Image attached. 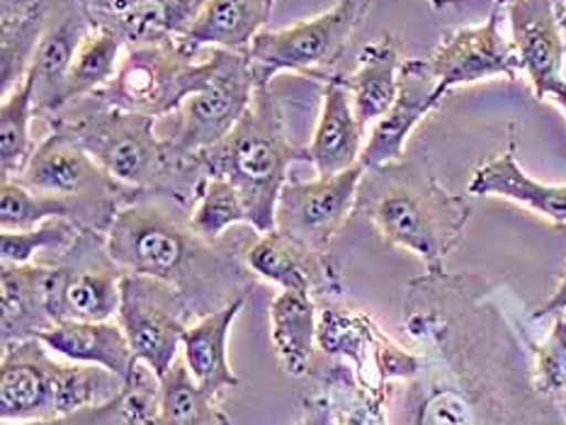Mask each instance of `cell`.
<instances>
[{
  "instance_id": "obj_1",
  "label": "cell",
  "mask_w": 566,
  "mask_h": 425,
  "mask_svg": "<svg viewBox=\"0 0 566 425\" xmlns=\"http://www.w3.org/2000/svg\"><path fill=\"white\" fill-rule=\"evenodd\" d=\"M105 248L122 270L178 289L192 314H209L245 297L237 258L214 248L176 214L149 202L122 206L105 231Z\"/></svg>"
},
{
  "instance_id": "obj_2",
  "label": "cell",
  "mask_w": 566,
  "mask_h": 425,
  "mask_svg": "<svg viewBox=\"0 0 566 425\" xmlns=\"http://www.w3.org/2000/svg\"><path fill=\"white\" fill-rule=\"evenodd\" d=\"M205 176L227 178L249 206L251 226L258 234L275 229V212L287 170L297 161H310L306 146H297L287 131L285 113L275 93L255 88L253 103L227 139L195 158Z\"/></svg>"
},
{
  "instance_id": "obj_3",
  "label": "cell",
  "mask_w": 566,
  "mask_h": 425,
  "mask_svg": "<svg viewBox=\"0 0 566 425\" xmlns=\"http://www.w3.org/2000/svg\"><path fill=\"white\" fill-rule=\"evenodd\" d=\"M358 198L381 241L418 255L430 275L442 273L470 219V204L442 190L433 176L406 173L403 161L365 170Z\"/></svg>"
},
{
  "instance_id": "obj_4",
  "label": "cell",
  "mask_w": 566,
  "mask_h": 425,
  "mask_svg": "<svg viewBox=\"0 0 566 425\" xmlns=\"http://www.w3.org/2000/svg\"><path fill=\"white\" fill-rule=\"evenodd\" d=\"M56 358V355H54ZM40 338L3 350L0 418L3 423L54 421L109 404L129 384L103 368L56 362Z\"/></svg>"
},
{
  "instance_id": "obj_5",
  "label": "cell",
  "mask_w": 566,
  "mask_h": 425,
  "mask_svg": "<svg viewBox=\"0 0 566 425\" xmlns=\"http://www.w3.org/2000/svg\"><path fill=\"white\" fill-rule=\"evenodd\" d=\"M54 127L76 139L127 190L156 188L195 163L182 166L170 158L166 139L156 137V117L109 107L95 95L66 105L54 117Z\"/></svg>"
},
{
  "instance_id": "obj_6",
  "label": "cell",
  "mask_w": 566,
  "mask_h": 425,
  "mask_svg": "<svg viewBox=\"0 0 566 425\" xmlns=\"http://www.w3.org/2000/svg\"><path fill=\"white\" fill-rule=\"evenodd\" d=\"M214 66V49L192 52L180 40L125 46L115 78L95 97L125 113L164 117L178 113L207 83Z\"/></svg>"
},
{
  "instance_id": "obj_7",
  "label": "cell",
  "mask_w": 566,
  "mask_h": 425,
  "mask_svg": "<svg viewBox=\"0 0 566 425\" xmlns=\"http://www.w3.org/2000/svg\"><path fill=\"white\" fill-rule=\"evenodd\" d=\"M255 88L249 54L214 49L212 73L202 88L180 105L178 127L166 139L170 158L186 166L227 139L251 107Z\"/></svg>"
},
{
  "instance_id": "obj_8",
  "label": "cell",
  "mask_w": 566,
  "mask_h": 425,
  "mask_svg": "<svg viewBox=\"0 0 566 425\" xmlns=\"http://www.w3.org/2000/svg\"><path fill=\"white\" fill-rule=\"evenodd\" d=\"M370 0H336L334 8L285 30H263L245 49L258 88H268L277 73H324L338 64Z\"/></svg>"
},
{
  "instance_id": "obj_9",
  "label": "cell",
  "mask_w": 566,
  "mask_h": 425,
  "mask_svg": "<svg viewBox=\"0 0 566 425\" xmlns=\"http://www.w3.org/2000/svg\"><path fill=\"white\" fill-rule=\"evenodd\" d=\"M119 291L117 323L139 364L161 382L178 360L192 309L178 289L156 277L125 273Z\"/></svg>"
},
{
  "instance_id": "obj_10",
  "label": "cell",
  "mask_w": 566,
  "mask_h": 425,
  "mask_svg": "<svg viewBox=\"0 0 566 425\" xmlns=\"http://www.w3.org/2000/svg\"><path fill=\"white\" fill-rule=\"evenodd\" d=\"M12 180H20L36 192L83 204L93 214L95 226L103 231L113 224L119 212V194L127 190L109 178L76 139L56 127L34 146L28 166Z\"/></svg>"
},
{
  "instance_id": "obj_11",
  "label": "cell",
  "mask_w": 566,
  "mask_h": 425,
  "mask_svg": "<svg viewBox=\"0 0 566 425\" xmlns=\"http://www.w3.org/2000/svg\"><path fill=\"white\" fill-rule=\"evenodd\" d=\"M363 178L360 163L338 176L287 182L277 200L275 229L300 246L324 253L358 202Z\"/></svg>"
},
{
  "instance_id": "obj_12",
  "label": "cell",
  "mask_w": 566,
  "mask_h": 425,
  "mask_svg": "<svg viewBox=\"0 0 566 425\" xmlns=\"http://www.w3.org/2000/svg\"><path fill=\"white\" fill-rule=\"evenodd\" d=\"M66 261L49 277V316L54 323L109 321L119 311V283L125 270L109 258L107 248H85L78 238L64 253Z\"/></svg>"
},
{
  "instance_id": "obj_13",
  "label": "cell",
  "mask_w": 566,
  "mask_h": 425,
  "mask_svg": "<svg viewBox=\"0 0 566 425\" xmlns=\"http://www.w3.org/2000/svg\"><path fill=\"white\" fill-rule=\"evenodd\" d=\"M428 66L446 93L491 78L515 81L523 73L513 42L501 32V8L491 10L482 24L450 32L428 59Z\"/></svg>"
},
{
  "instance_id": "obj_14",
  "label": "cell",
  "mask_w": 566,
  "mask_h": 425,
  "mask_svg": "<svg viewBox=\"0 0 566 425\" xmlns=\"http://www.w3.org/2000/svg\"><path fill=\"white\" fill-rule=\"evenodd\" d=\"M566 0H513L506 8L511 36L521 61L523 76L531 83L537 100H547L564 83V12Z\"/></svg>"
},
{
  "instance_id": "obj_15",
  "label": "cell",
  "mask_w": 566,
  "mask_h": 425,
  "mask_svg": "<svg viewBox=\"0 0 566 425\" xmlns=\"http://www.w3.org/2000/svg\"><path fill=\"white\" fill-rule=\"evenodd\" d=\"M446 91L430 71L428 61L409 59L401 64L399 95L367 134L360 163L365 170L401 163L413 129L440 105Z\"/></svg>"
},
{
  "instance_id": "obj_16",
  "label": "cell",
  "mask_w": 566,
  "mask_h": 425,
  "mask_svg": "<svg viewBox=\"0 0 566 425\" xmlns=\"http://www.w3.org/2000/svg\"><path fill=\"white\" fill-rule=\"evenodd\" d=\"M93 28L117 34L125 46L182 40L207 0H76Z\"/></svg>"
},
{
  "instance_id": "obj_17",
  "label": "cell",
  "mask_w": 566,
  "mask_h": 425,
  "mask_svg": "<svg viewBox=\"0 0 566 425\" xmlns=\"http://www.w3.org/2000/svg\"><path fill=\"white\" fill-rule=\"evenodd\" d=\"M40 340L61 360L103 368L129 386L142 382L139 360L117 321L54 323L40 333Z\"/></svg>"
},
{
  "instance_id": "obj_18",
  "label": "cell",
  "mask_w": 566,
  "mask_h": 425,
  "mask_svg": "<svg viewBox=\"0 0 566 425\" xmlns=\"http://www.w3.org/2000/svg\"><path fill=\"white\" fill-rule=\"evenodd\" d=\"M91 30L93 24L76 0H69L56 24H49L28 71L34 81V107L40 115L56 117L64 109L69 71Z\"/></svg>"
},
{
  "instance_id": "obj_19",
  "label": "cell",
  "mask_w": 566,
  "mask_h": 425,
  "mask_svg": "<svg viewBox=\"0 0 566 425\" xmlns=\"http://www.w3.org/2000/svg\"><path fill=\"white\" fill-rule=\"evenodd\" d=\"M365 149V125L353 109L350 93L343 78H328L322 113H318L312 141L306 146L310 163L318 178L338 176L360 166Z\"/></svg>"
},
{
  "instance_id": "obj_20",
  "label": "cell",
  "mask_w": 566,
  "mask_h": 425,
  "mask_svg": "<svg viewBox=\"0 0 566 425\" xmlns=\"http://www.w3.org/2000/svg\"><path fill=\"white\" fill-rule=\"evenodd\" d=\"M243 304L245 297L200 316L182 336V362L188 364L195 384L214 401L224 396L227 389H237L241 384L229 364V336Z\"/></svg>"
},
{
  "instance_id": "obj_21",
  "label": "cell",
  "mask_w": 566,
  "mask_h": 425,
  "mask_svg": "<svg viewBox=\"0 0 566 425\" xmlns=\"http://www.w3.org/2000/svg\"><path fill=\"white\" fill-rule=\"evenodd\" d=\"M467 192L474 198H503L566 226V185H549L527 176L515 158V141L503 153L474 168Z\"/></svg>"
},
{
  "instance_id": "obj_22",
  "label": "cell",
  "mask_w": 566,
  "mask_h": 425,
  "mask_svg": "<svg viewBox=\"0 0 566 425\" xmlns=\"http://www.w3.org/2000/svg\"><path fill=\"white\" fill-rule=\"evenodd\" d=\"M49 277H52V267L3 263L0 309H3L6 350L24 343V340L40 338L42 331L54 326L49 316Z\"/></svg>"
},
{
  "instance_id": "obj_23",
  "label": "cell",
  "mask_w": 566,
  "mask_h": 425,
  "mask_svg": "<svg viewBox=\"0 0 566 425\" xmlns=\"http://www.w3.org/2000/svg\"><path fill=\"white\" fill-rule=\"evenodd\" d=\"M275 0H207L180 42L192 52H205V49L245 52L265 30Z\"/></svg>"
},
{
  "instance_id": "obj_24",
  "label": "cell",
  "mask_w": 566,
  "mask_h": 425,
  "mask_svg": "<svg viewBox=\"0 0 566 425\" xmlns=\"http://www.w3.org/2000/svg\"><path fill=\"white\" fill-rule=\"evenodd\" d=\"M399 76V46L391 36H379L377 42H370L363 49L358 66L346 78V88L350 93L355 115L365 127H373L397 100Z\"/></svg>"
},
{
  "instance_id": "obj_25",
  "label": "cell",
  "mask_w": 566,
  "mask_h": 425,
  "mask_svg": "<svg viewBox=\"0 0 566 425\" xmlns=\"http://www.w3.org/2000/svg\"><path fill=\"white\" fill-rule=\"evenodd\" d=\"M56 6L61 0H3V95L28 76Z\"/></svg>"
},
{
  "instance_id": "obj_26",
  "label": "cell",
  "mask_w": 566,
  "mask_h": 425,
  "mask_svg": "<svg viewBox=\"0 0 566 425\" xmlns=\"http://www.w3.org/2000/svg\"><path fill=\"white\" fill-rule=\"evenodd\" d=\"M316 255L322 253L304 248L273 229L268 234H261V238L245 251V267L253 275L268 279V283L280 285L282 289L310 291L324 277V267L318 265Z\"/></svg>"
},
{
  "instance_id": "obj_27",
  "label": "cell",
  "mask_w": 566,
  "mask_h": 425,
  "mask_svg": "<svg viewBox=\"0 0 566 425\" xmlns=\"http://www.w3.org/2000/svg\"><path fill=\"white\" fill-rule=\"evenodd\" d=\"M273 343L287 372L304 374L314 352V304L310 291L282 289L270 309Z\"/></svg>"
},
{
  "instance_id": "obj_28",
  "label": "cell",
  "mask_w": 566,
  "mask_h": 425,
  "mask_svg": "<svg viewBox=\"0 0 566 425\" xmlns=\"http://www.w3.org/2000/svg\"><path fill=\"white\" fill-rule=\"evenodd\" d=\"M49 219H71L78 226H95L93 214L83 204L54 198V194L36 192L20 180L3 178L0 188V231L34 229Z\"/></svg>"
},
{
  "instance_id": "obj_29",
  "label": "cell",
  "mask_w": 566,
  "mask_h": 425,
  "mask_svg": "<svg viewBox=\"0 0 566 425\" xmlns=\"http://www.w3.org/2000/svg\"><path fill=\"white\" fill-rule=\"evenodd\" d=\"M151 425H231L217 401L209 399L200 386L195 384L188 364L176 360L174 368L158 382L156 413Z\"/></svg>"
},
{
  "instance_id": "obj_30",
  "label": "cell",
  "mask_w": 566,
  "mask_h": 425,
  "mask_svg": "<svg viewBox=\"0 0 566 425\" xmlns=\"http://www.w3.org/2000/svg\"><path fill=\"white\" fill-rule=\"evenodd\" d=\"M122 54H125V42L117 34L93 28L91 34L83 40L69 71L64 107L103 91L115 78Z\"/></svg>"
},
{
  "instance_id": "obj_31",
  "label": "cell",
  "mask_w": 566,
  "mask_h": 425,
  "mask_svg": "<svg viewBox=\"0 0 566 425\" xmlns=\"http://www.w3.org/2000/svg\"><path fill=\"white\" fill-rule=\"evenodd\" d=\"M34 81L28 73L15 88L3 95V105H0V166H3V178H18L30 161L34 151Z\"/></svg>"
},
{
  "instance_id": "obj_32",
  "label": "cell",
  "mask_w": 566,
  "mask_h": 425,
  "mask_svg": "<svg viewBox=\"0 0 566 425\" xmlns=\"http://www.w3.org/2000/svg\"><path fill=\"white\" fill-rule=\"evenodd\" d=\"M188 224L200 238L217 243L231 226H251V214L241 192L227 178L207 176L197 190V202L188 216Z\"/></svg>"
},
{
  "instance_id": "obj_33",
  "label": "cell",
  "mask_w": 566,
  "mask_h": 425,
  "mask_svg": "<svg viewBox=\"0 0 566 425\" xmlns=\"http://www.w3.org/2000/svg\"><path fill=\"white\" fill-rule=\"evenodd\" d=\"M78 229L81 226L71 219H49L34 229L3 231L0 234V258L8 265H28L42 251L66 253L81 238Z\"/></svg>"
},
{
  "instance_id": "obj_34",
  "label": "cell",
  "mask_w": 566,
  "mask_h": 425,
  "mask_svg": "<svg viewBox=\"0 0 566 425\" xmlns=\"http://www.w3.org/2000/svg\"><path fill=\"white\" fill-rule=\"evenodd\" d=\"M537 372L545 394H566V311L557 314L552 336L539 350Z\"/></svg>"
},
{
  "instance_id": "obj_35",
  "label": "cell",
  "mask_w": 566,
  "mask_h": 425,
  "mask_svg": "<svg viewBox=\"0 0 566 425\" xmlns=\"http://www.w3.org/2000/svg\"><path fill=\"white\" fill-rule=\"evenodd\" d=\"M566 311V275L562 279V285L555 289V295L549 297L543 309H537L535 316H547V314H562Z\"/></svg>"
},
{
  "instance_id": "obj_36",
  "label": "cell",
  "mask_w": 566,
  "mask_h": 425,
  "mask_svg": "<svg viewBox=\"0 0 566 425\" xmlns=\"http://www.w3.org/2000/svg\"><path fill=\"white\" fill-rule=\"evenodd\" d=\"M300 425H336V423H334V418H331L328 411L318 408V411H312Z\"/></svg>"
},
{
  "instance_id": "obj_37",
  "label": "cell",
  "mask_w": 566,
  "mask_h": 425,
  "mask_svg": "<svg viewBox=\"0 0 566 425\" xmlns=\"http://www.w3.org/2000/svg\"><path fill=\"white\" fill-rule=\"evenodd\" d=\"M547 100H552V103H557L562 109H564V115H566V81L564 83H559L555 91H552V95L547 97Z\"/></svg>"
},
{
  "instance_id": "obj_38",
  "label": "cell",
  "mask_w": 566,
  "mask_h": 425,
  "mask_svg": "<svg viewBox=\"0 0 566 425\" xmlns=\"http://www.w3.org/2000/svg\"><path fill=\"white\" fill-rule=\"evenodd\" d=\"M511 3H513V0H494V8H501V10H503V8H509Z\"/></svg>"
},
{
  "instance_id": "obj_39",
  "label": "cell",
  "mask_w": 566,
  "mask_h": 425,
  "mask_svg": "<svg viewBox=\"0 0 566 425\" xmlns=\"http://www.w3.org/2000/svg\"><path fill=\"white\" fill-rule=\"evenodd\" d=\"M442 3H450V0H433V6H442Z\"/></svg>"
}]
</instances>
